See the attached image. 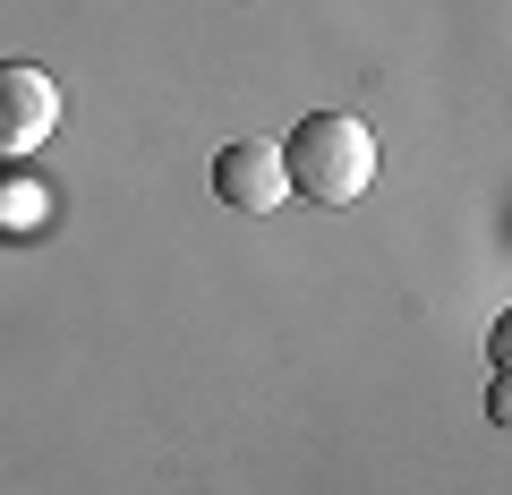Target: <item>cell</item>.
<instances>
[{
	"label": "cell",
	"mask_w": 512,
	"mask_h": 495,
	"mask_svg": "<svg viewBox=\"0 0 512 495\" xmlns=\"http://www.w3.org/2000/svg\"><path fill=\"white\" fill-rule=\"evenodd\" d=\"M60 120V86L43 69H0V154H35Z\"/></svg>",
	"instance_id": "3"
},
{
	"label": "cell",
	"mask_w": 512,
	"mask_h": 495,
	"mask_svg": "<svg viewBox=\"0 0 512 495\" xmlns=\"http://www.w3.org/2000/svg\"><path fill=\"white\" fill-rule=\"evenodd\" d=\"M282 154V180H291V197L308 205H359L367 180H376V137H367L359 111H308L291 129V146Z\"/></svg>",
	"instance_id": "1"
},
{
	"label": "cell",
	"mask_w": 512,
	"mask_h": 495,
	"mask_svg": "<svg viewBox=\"0 0 512 495\" xmlns=\"http://www.w3.org/2000/svg\"><path fill=\"white\" fill-rule=\"evenodd\" d=\"M214 197L239 205V214H274V205L291 197V180H282V154L265 146V137H231V146L214 154Z\"/></svg>",
	"instance_id": "2"
}]
</instances>
